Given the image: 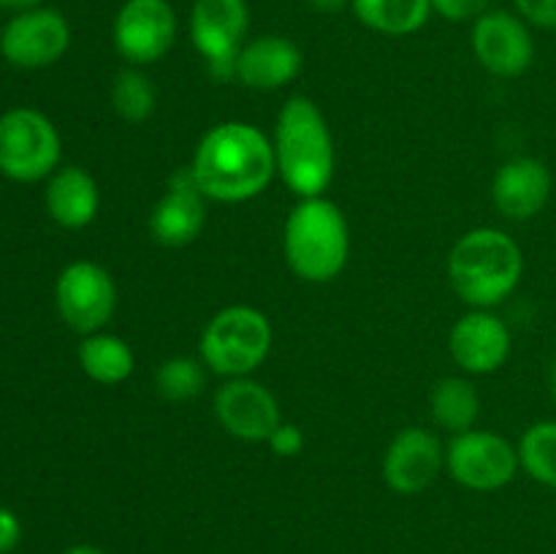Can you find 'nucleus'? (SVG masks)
Listing matches in <instances>:
<instances>
[{"label":"nucleus","instance_id":"nucleus-1","mask_svg":"<svg viewBox=\"0 0 556 554\" xmlns=\"http://www.w3.org/2000/svg\"><path fill=\"white\" fill-rule=\"evenodd\" d=\"M190 172L210 201L242 204L264 193L275 179V147L255 125L228 119L201 136Z\"/></svg>","mask_w":556,"mask_h":554},{"label":"nucleus","instance_id":"nucleus-2","mask_svg":"<svg viewBox=\"0 0 556 554\" xmlns=\"http://www.w3.org/2000/svg\"><path fill=\"white\" fill-rule=\"evenodd\" d=\"M277 174L299 199L324 196L334 179V136L326 114L307 96H293L282 103L275 123Z\"/></svg>","mask_w":556,"mask_h":554},{"label":"nucleus","instance_id":"nucleus-3","mask_svg":"<svg viewBox=\"0 0 556 554\" xmlns=\"http://www.w3.org/2000/svg\"><path fill=\"white\" fill-rule=\"evenodd\" d=\"M525 272L519 242L500 228H472L448 253V280L472 310H492L516 291Z\"/></svg>","mask_w":556,"mask_h":554},{"label":"nucleus","instance_id":"nucleus-4","mask_svg":"<svg viewBox=\"0 0 556 554\" xmlns=\"http://www.w3.org/2000/svg\"><path fill=\"white\" fill-rule=\"evenodd\" d=\"M282 253L299 280H337L351 255V231L340 206L326 196L299 199L286 217Z\"/></svg>","mask_w":556,"mask_h":554},{"label":"nucleus","instance_id":"nucleus-5","mask_svg":"<svg viewBox=\"0 0 556 554\" xmlns=\"http://www.w3.org/2000/svg\"><path fill=\"white\" fill-rule=\"evenodd\" d=\"M271 351V324L258 307L231 304L210 318L201 331L199 356L220 378H250Z\"/></svg>","mask_w":556,"mask_h":554},{"label":"nucleus","instance_id":"nucleus-6","mask_svg":"<svg viewBox=\"0 0 556 554\" xmlns=\"http://www.w3.org/2000/svg\"><path fill=\"white\" fill-rule=\"evenodd\" d=\"M63 141L43 112L16 106L0 114V174L14 182L49 179L60 168Z\"/></svg>","mask_w":556,"mask_h":554},{"label":"nucleus","instance_id":"nucleus-7","mask_svg":"<svg viewBox=\"0 0 556 554\" xmlns=\"http://www.w3.org/2000/svg\"><path fill=\"white\" fill-rule=\"evenodd\" d=\"M248 0H195L190 9V41L215 81L237 79V58L248 41Z\"/></svg>","mask_w":556,"mask_h":554},{"label":"nucleus","instance_id":"nucleus-8","mask_svg":"<svg viewBox=\"0 0 556 554\" xmlns=\"http://www.w3.org/2000/svg\"><path fill=\"white\" fill-rule=\"evenodd\" d=\"M519 465V449H514L503 435L486 429H467L445 445V470L472 492H497L508 487Z\"/></svg>","mask_w":556,"mask_h":554},{"label":"nucleus","instance_id":"nucleus-9","mask_svg":"<svg viewBox=\"0 0 556 554\" xmlns=\"http://www.w3.org/2000/svg\"><path fill=\"white\" fill-rule=\"evenodd\" d=\"M54 304L68 329L81 337L96 335L117 310V286L96 261H74L58 275Z\"/></svg>","mask_w":556,"mask_h":554},{"label":"nucleus","instance_id":"nucleus-10","mask_svg":"<svg viewBox=\"0 0 556 554\" xmlns=\"http://www.w3.org/2000/svg\"><path fill=\"white\" fill-rule=\"evenodd\" d=\"M112 41L128 65L157 63L177 41V11L168 0H125L114 16Z\"/></svg>","mask_w":556,"mask_h":554},{"label":"nucleus","instance_id":"nucleus-11","mask_svg":"<svg viewBox=\"0 0 556 554\" xmlns=\"http://www.w3.org/2000/svg\"><path fill=\"white\" fill-rule=\"evenodd\" d=\"M71 47V25L54 9L16 11L0 30V54L16 68H47Z\"/></svg>","mask_w":556,"mask_h":554},{"label":"nucleus","instance_id":"nucleus-12","mask_svg":"<svg viewBox=\"0 0 556 554\" xmlns=\"http://www.w3.org/2000/svg\"><path fill=\"white\" fill-rule=\"evenodd\" d=\"M215 416L231 438L248 443H266L282 421L277 396L253 378H228L215 391Z\"/></svg>","mask_w":556,"mask_h":554},{"label":"nucleus","instance_id":"nucleus-13","mask_svg":"<svg viewBox=\"0 0 556 554\" xmlns=\"http://www.w3.org/2000/svg\"><path fill=\"white\" fill-rule=\"evenodd\" d=\"M472 52L494 76L514 79L535 60V41L525 20L508 11H486L472 22Z\"/></svg>","mask_w":556,"mask_h":554},{"label":"nucleus","instance_id":"nucleus-14","mask_svg":"<svg viewBox=\"0 0 556 554\" xmlns=\"http://www.w3.org/2000/svg\"><path fill=\"white\" fill-rule=\"evenodd\" d=\"M206 196L201 193L190 166H179L168 177L166 193L150 212V234L163 248H185L195 242L206 223Z\"/></svg>","mask_w":556,"mask_h":554},{"label":"nucleus","instance_id":"nucleus-15","mask_svg":"<svg viewBox=\"0 0 556 554\" xmlns=\"http://www.w3.org/2000/svg\"><path fill=\"white\" fill-rule=\"evenodd\" d=\"M445 467V449L429 429L407 427L383 454V481L396 494H421Z\"/></svg>","mask_w":556,"mask_h":554},{"label":"nucleus","instance_id":"nucleus-16","mask_svg":"<svg viewBox=\"0 0 556 554\" xmlns=\"http://www.w3.org/2000/svg\"><path fill=\"white\" fill-rule=\"evenodd\" d=\"M448 351L465 373L489 375L508 362L510 329L492 310H470L451 326Z\"/></svg>","mask_w":556,"mask_h":554},{"label":"nucleus","instance_id":"nucleus-17","mask_svg":"<svg viewBox=\"0 0 556 554\" xmlns=\"http://www.w3.org/2000/svg\"><path fill=\"white\" fill-rule=\"evenodd\" d=\"M552 196V174L538 158L519 155L497 168L492 182V199L500 215L508 221H530L546 206Z\"/></svg>","mask_w":556,"mask_h":554},{"label":"nucleus","instance_id":"nucleus-18","mask_svg":"<svg viewBox=\"0 0 556 554\" xmlns=\"http://www.w3.org/2000/svg\"><path fill=\"white\" fill-rule=\"evenodd\" d=\"M304 54L299 43L288 36L266 33L250 38L237 58V79L250 90H280L302 74Z\"/></svg>","mask_w":556,"mask_h":554},{"label":"nucleus","instance_id":"nucleus-19","mask_svg":"<svg viewBox=\"0 0 556 554\" xmlns=\"http://www.w3.org/2000/svg\"><path fill=\"white\" fill-rule=\"evenodd\" d=\"M43 204H47L49 217L60 228L76 231L96 221L98 210H101V190H98L92 174L81 166H60L49 177Z\"/></svg>","mask_w":556,"mask_h":554},{"label":"nucleus","instance_id":"nucleus-20","mask_svg":"<svg viewBox=\"0 0 556 554\" xmlns=\"http://www.w3.org/2000/svg\"><path fill=\"white\" fill-rule=\"evenodd\" d=\"M76 356H79L81 373L101 386H119L134 375L136 367L134 348L123 337L109 335V331L81 337Z\"/></svg>","mask_w":556,"mask_h":554},{"label":"nucleus","instance_id":"nucleus-21","mask_svg":"<svg viewBox=\"0 0 556 554\" xmlns=\"http://www.w3.org/2000/svg\"><path fill=\"white\" fill-rule=\"evenodd\" d=\"M364 27L383 36H413L432 16V0H351Z\"/></svg>","mask_w":556,"mask_h":554},{"label":"nucleus","instance_id":"nucleus-22","mask_svg":"<svg viewBox=\"0 0 556 554\" xmlns=\"http://www.w3.org/2000/svg\"><path fill=\"white\" fill-rule=\"evenodd\" d=\"M429 413L445 432H467L476 427L478 416H481V396L470 380L448 375L434 383L432 394H429Z\"/></svg>","mask_w":556,"mask_h":554},{"label":"nucleus","instance_id":"nucleus-23","mask_svg":"<svg viewBox=\"0 0 556 554\" xmlns=\"http://www.w3.org/2000/svg\"><path fill=\"white\" fill-rule=\"evenodd\" d=\"M112 106L117 112L119 119L130 125H141L152 117L157 103L155 85L150 81V76L144 74L136 65H125L123 71H117L112 81Z\"/></svg>","mask_w":556,"mask_h":554},{"label":"nucleus","instance_id":"nucleus-24","mask_svg":"<svg viewBox=\"0 0 556 554\" xmlns=\"http://www.w3.org/2000/svg\"><path fill=\"white\" fill-rule=\"evenodd\" d=\"M206 386V367L201 358L172 356L155 373V391L166 402H188Z\"/></svg>","mask_w":556,"mask_h":554},{"label":"nucleus","instance_id":"nucleus-25","mask_svg":"<svg viewBox=\"0 0 556 554\" xmlns=\"http://www.w3.org/2000/svg\"><path fill=\"white\" fill-rule=\"evenodd\" d=\"M519 462L530 478L556 489V421H538L521 435Z\"/></svg>","mask_w":556,"mask_h":554},{"label":"nucleus","instance_id":"nucleus-26","mask_svg":"<svg viewBox=\"0 0 556 554\" xmlns=\"http://www.w3.org/2000/svg\"><path fill=\"white\" fill-rule=\"evenodd\" d=\"M492 0H432V11L448 22H476L486 14Z\"/></svg>","mask_w":556,"mask_h":554},{"label":"nucleus","instance_id":"nucleus-27","mask_svg":"<svg viewBox=\"0 0 556 554\" xmlns=\"http://www.w3.org/2000/svg\"><path fill=\"white\" fill-rule=\"evenodd\" d=\"M266 443H269L271 454L288 459V456H296L299 451L304 449V435L296 424L280 421V427L269 435V440H266Z\"/></svg>","mask_w":556,"mask_h":554},{"label":"nucleus","instance_id":"nucleus-28","mask_svg":"<svg viewBox=\"0 0 556 554\" xmlns=\"http://www.w3.org/2000/svg\"><path fill=\"white\" fill-rule=\"evenodd\" d=\"M521 20L543 30H556V0H514Z\"/></svg>","mask_w":556,"mask_h":554},{"label":"nucleus","instance_id":"nucleus-29","mask_svg":"<svg viewBox=\"0 0 556 554\" xmlns=\"http://www.w3.org/2000/svg\"><path fill=\"white\" fill-rule=\"evenodd\" d=\"M22 541V521L11 508L0 505V554H11Z\"/></svg>","mask_w":556,"mask_h":554},{"label":"nucleus","instance_id":"nucleus-30","mask_svg":"<svg viewBox=\"0 0 556 554\" xmlns=\"http://www.w3.org/2000/svg\"><path fill=\"white\" fill-rule=\"evenodd\" d=\"M309 5H313L315 11H324V14H334V11L345 9V3H351V0H307Z\"/></svg>","mask_w":556,"mask_h":554},{"label":"nucleus","instance_id":"nucleus-31","mask_svg":"<svg viewBox=\"0 0 556 554\" xmlns=\"http://www.w3.org/2000/svg\"><path fill=\"white\" fill-rule=\"evenodd\" d=\"M43 0H0V9L9 11H27V9H38Z\"/></svg>","mask_w":556,"mask_h":554},{"label":"nucleus","instance_id":"nucleus-32","mask_svg":"<svg viewBox=\"0 0 556 554\" xmlns=\"http://www.w3.org/2000/svg\"><path fill=\"white\" fill-rule=\"evenodd\" d=\"M63 554H106V552H103V549H98V546H90V543H79V546L65 549Z\"/></svg>","mask_w":556,"mask_h":554},{"label":"nucleus","instance_id":"nucleus-33","mask_svg":"<svg viewBox=\"0 0 556 554\" xmlns=\"http://www.w3.org/2000/svg\"><path fill=\"white\" fill-rule=\"evenodd\" d=\"M552 391H554V400H556V358H554V367H552Z\"/></svg>","mask_w":556,"mask_h":554}]
</instances>
